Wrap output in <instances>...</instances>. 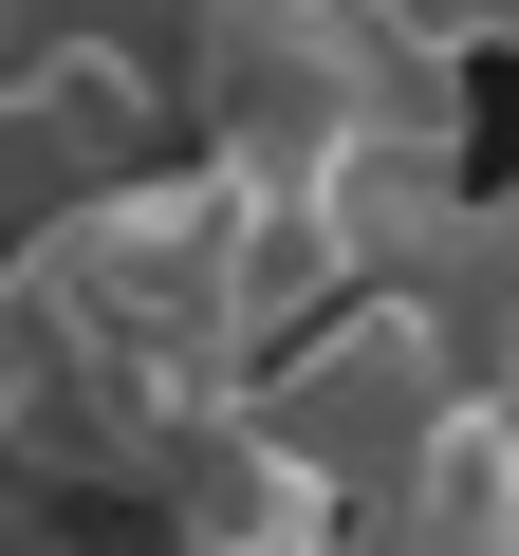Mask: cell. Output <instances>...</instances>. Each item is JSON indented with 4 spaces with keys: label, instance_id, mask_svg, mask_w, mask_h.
Instances as JSON below:
<instances>
[{
    "label": "cell",
    "instance_id": "cell-2",
    "mask_svg": "<svg viewBox=\"0 0 519 556\" xmlns=\"http://www.w3.org/2000/svg\"><path fill=\"white\" fill-rule=\"evenodd\" d=\"M464 408H482V334L445 298H334L316 334L260 353V427H279L334 501H390Z\"/></svg>",
    "mask_w": 519,
    "mask_h": 556
},
{
    "label": "cell",
    "instance_id": "cell-1",
    "mask_svg": "<svg viewBox=\"0 0 519 556\" xmlns=\"http://www.w3.org/2000/svg\"><path fill=\"white\" fill-rule=\"evenodd\" d=\"M390 130H464V75L408 56L371 0H223L186 56V149L241 186H334Z\"/></svg>",
    "mask_w": 519,
    "mask_h": 556
},
{
    "label": "cell",
    "instance_id": "cell-3",
    "mask_svg": "<svg viewBox=\"0 0 519 556\" xmlns=\"http://www.w3.org/2000/svg\"><path fill=\"white\" fill-rule=\"evenodd\" d=\"M149 538H167V556H353V501L260 427V390H241L223 427H186V445L149 464Z\"/></svg>",
    "mask_w": 519,
    "mask_h": 556
}]
</instances>
